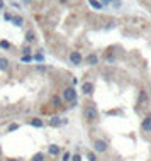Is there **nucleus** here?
<instances>
[{
  "instance_id": "1",
  "label": "nucleus",
  "mask_w": 151,
  "mask_h": 161,
  "mask_svg": "<svg viewBox=\"0 0 151 161\" xmlns=\"http://www.w3.org/2000/svg\"><path fill=\"white\" fill-rule=\"evenodd\" d=\"M83 117L87 119V121H95L97 117H99V112L95 110V107H87L85 110H83Z\"/></svg>"
},
{
  "instance_id": "2",
  "label": "nucleus",
  "mask_w": 151,
  "mask_h": 161,
  "mask_svg": "<svg viewBox=\"0 0 151 161\" xmlns=\"http://www.w3.org/2000/svg\"><path fill=\"white\" fill-rule=\"evenodd\" d=\"M63 97H65V100H68V102L75 100V98H76V92H75V88H73V87L66 88V90L63 92Z\"/></svg>"
},
{
  "instance_id": "3",
  "label": "nucleus",
  "mask_w": 151,
  "mask_h": 161,
  "mask_svg": "<svg viewBox=\"0 0 151 161\" xmlns=\"http://www.w3.org/2000/svg\"><path fill=\"white\" fill-rule=\"evenodd\" d=\"M93 146H95V151H99V153H104V151H107V144H105V141H100V139H97Z\"/></svg>"
},
{
  "instance_id": "4",
  "label": "nucleus",
  "mask_w": 151,
  "mask_h": 161,
  "mask_svg": "<svg viewBox=\"0 0 151 161\" xmlns=\"http://www.w3.org/2000/svg\"><path fill=\"white\" fill-rule=\"evenodd\" d=\"M70 60H71V63H73V65H80V63H82V54L80 53H76V51H73V53L70 54Z\"/></svg>"
},
{
  "instance_id": "5",
  "label": "nucleus",
  "mask_w": 151,
  "mask_h": 161,
  "mask_svg": "<svg viewBox=\"0 0 151 161\" xmlns=\"http://www.w3.org/2000/svg\"><path fill=\"white\" fill-rule=\"evenodd\" d=\"M82 90H83V93L92 95V93H93V85H92L90 81H85V83L82 85Z\"/></svg>"
},
{
  "instance_id": "6",
  "label": "nucleus",
  "mask_w": 151,
  "mask_h": 161,
  "mask_svg": "<svg viewBox=\"0 0 151 161\" xmlns=\"http://www.w3.org/2000/svg\"><path fill=\"white\" fill-rule=\"evenodd\" d=\"M143 129L144 131H151V117H146L143 121Z\"/></svg>"
},
{
  "instance_id": "7",
  "label": "nucleus",
  "mask_w": 151,
  "mask_h": 161,
  "mask_svg": "<svg viewBox=\"0 0 151 161\" xmlns=\"http://www.w3.org/2000/svg\"><path fill=\"white\" fill-rule=\"evenodd\" d=\"M31 126H32V127H42V121L41 119H31Z\"/></svg>"
},
{
  "instance_id": "8",
  "label": "nucleus",
  "mask_w": 151,
  "mask_h": 161,
  "mask_svg": "<svg viewBox=\"0 0 151 161\" xmlns=\"http://www.w3.org/2000/svg\"><path fill=\"white\" fill-rule=\"evenodd\" d=\"M58 153H60V148H58L56 144H51V146H49V155L56 156V155H58Z\"/></svg>"
},
{
  "instance_id": "9",
  "label": "nucleus",
  "mask_w": 151,
  "mask_h": 161,
  "mask_svg": "<svg viewBox=\"0 0 151 161\" xmlns=\"http://www.w3.org/2000/svg\"><path fill=\"white\" fill-rule=\"evenodd\" d=\"M87 63H90V65H97V63H99V60H97L95 54H90L88 58H87Z\"/></svg>"
},
{
  "instance_id": "10",
  "label": "nucleus",
  "mask_w": 151,
  "mask_h": 161,
  "mask_svg": "<svg viewBox=\"0 0 151 161\" xmlns=\"http://www.w3.org/2000/svg\"><path fill=\"white\" fill-rule=\"evenodd\" d=\"M88 2H90V5L93 7V9H97V10L102 9V4H100V2H97V0H88Z\"/></svg>"
},
{
  "instance_id": "11",
  "label": "nucleus",
  "mask_w": 151,
  "mask_h": 161,
  "mask_svg": "<svg viewBox=\"0 0 151 161\" xmlns=\"http://www.w3.org/2000/svg\"><path fill=\"white\" fill-rule=\"evenodd\" d=\"M0 68H2V70H7L9 68V60L2 58V60H0Z\"/></svg>"
},
{
  "instance_id": "12",
  "label": "nucleus",
  "mask_w": 151,
  "mask_h": 161,
  "mask_svg": "<svg viewBox=\"0 0 151 161\" xmlns=\"http://www.w3.org/2000/svg\"><path fill=\"white\" fill-rule=\"evenodd\" d=\"M12 22H14V26H22L24 20H22V17H17L15 15V17H12Z\"/></svg>"
},
{
  "instance_id": "13",
  "label": "nucleus",
  "mask_w": 151,
  "mask_h": 161,
  "mask_svg": "<svg viewBox=\"0 0 151 161\" xmlns=\"http://www.w3.org/2000/svg\"><path fill=\"white\" fill-rule=\"evenodd\" d=\"M49 124H51V126H60V124H61V121H60V117H51V122H49Z\"/></svg>"
},
{
  "instance_id": "14",
  "label": "nucleus",
  "mask_w": 151,
  "mask_h": 161,
  "mask_svg": "<svg viewBox=\"0 0 151 161\" xmlns=\"http://www.w3.org/2000/svg\"><path fill=\"white\" fill-rule=\"evenodd\" d=\"M31 160H32V161H42V160H44V155H42V153H37V155H34Z\"/></svg>"
},
{
  "instance_id": "15",
  "label": "nucleus",
  "mask_w": 151,
  "mask_h": 161,
  "mask_svg": "<svg viewBox=\"0 0 151 161\" xmlns=\"http://www.w3.org/2000/svg\"><path fill=\"white\" fill-rule=\"evenodd\" d=\"M26 41H27V42H32V41H34V32L29 31V32L26 34Z\"/></svg>"
},
{
  "instance_id": "16",
  "label": "nucleus",
  "mask_w": 151,
  "mask_h": 161,
  "mask_svg": "<svg viewBox=\"0 0 151 161\" xmlns=\"http://www.w3.org/2000/svg\"><path fill=\"white\" fill-rule=\"evenodd\" d=\"M0 47H4V49H9V47H10V42H9V41H0Z\"/></svg>"
},
{
  "instance_id": "17",
  "label": "nucleus",
  "mask_w": 151,
  "mask_h": 161,
  "mask_svg": "<svg viewBox=\"0 0 151 161\" xmlns=\"http://www.w3.org/2000/svg\"><path fill=\"white\" fill-rule=\"evenodd\" d=\"M53 105H56V107L61 105V98H60V97H53Z\"/></svg>"
},
{
  "instance_id": "18",
  "label": "nucleus",
  "mask_w": 151,
  "mask_h": 161,
  "mask_svg": "<svg viewBox=\"0 0 151 161\" xmlns=\"http://www.w3.org/2000/svg\"><path fill=\"white\" fill-rule=\"evenodd\" d=\"M15 129H19V124H10L9 126V131H15Z\"/></svg>"
},
{
  "instance_id": "19",
  "label": "nucleus",
  "mask_w": 151,
  "mask_h": 161,
  "mask_svg": "<svg viewBox=\"0 0 151 161\" xmlns=\"http://www.w3.org/2000/svg\"><path fill=\"white\" fill-rule=\"evenodd\" d=\"M22 61H26V63H29V61H32V56H24V58H22Z\"/></svg>"
},
{
  "instance_id": "20",
  "label": "nucleus",
  "mask_w": 151,
  "mask_h": 161,
  "mask_svg": "<svg viewBox=\"0 0 151 161\" xmlns=\"http://www.w3.org/2000/svg\"><path fill=\"white\" fill-rule=\"evenodd\" d=\"M71 160H73V161H82V156H80V155H75Z\"/></svg>"
},
{
  "instance_id": "21",
  "label": "nucleus",
  "mask_w": 151,
  "mask_h": 161,
  "mask_svg": "<svg viewBox=\"0 0 151 161\" xmlns=\"http://www.w3.org/2000/svg\"><path fill=\"white\" fill-rule=\"evenodd\" d=\"M63 161H70V153H65L63 155Z\"/></svg>"
},
{
  "instance_id": "22",
  "label": "nucleus",
  "mask_w": 151,
  "mask_h": 161,
  "mask_svg": "<svg viewBox=\"0 0 151 161\" xmlns=\"http://www.w3.org/2000/svg\"><path fill=\"white\" fill-rule=\"evenodd\" d=\"M88 160L90 161H95V155H93V153H88Z\"/></svg>"
},
{
  "instance_id": "23",
  "label": "nucleus",
  "mask_w": 151,
  "mask_h": 161,
  "mask_svg": "<svg viewBox=\"0 0 151 161\" xmlns=\"http://www.w3.org/2000/svg\"><path fill=\"white\" fill-rule=\"evenodd\" d=\"M36 60H37V61H42V60H44V58H42V54L39 53V54H36Z\"/></svg>"
},
{
  "instance_id": "24",
  "label": "nucleus",
  "mask_w": 151,
  "mask_h": 161,
  "mask_svg": "<svg viewBox=\"0 0 151 161\" xmlns=\"http://www.w3.org/2000/svg\"><path fill=\"white\" fill-rule=\"evenodd\" d=\"M0 9H4V0H0Z\"/></svg>"
},
{
  "instance_id": "25",
  "label": "nucleus",
  "mask_w": 151,
  "mask_h": 161,
  "mask_svg": "<svg viewBox=\"0 0 151 161\" xmlns=\"http://www.w3.org/2000/svg\"><path fill=\"white\" fill-rule=\"evenodd\" d=\"M9 161H17V160H9Z\"/></svg>"
}]
</instances>
